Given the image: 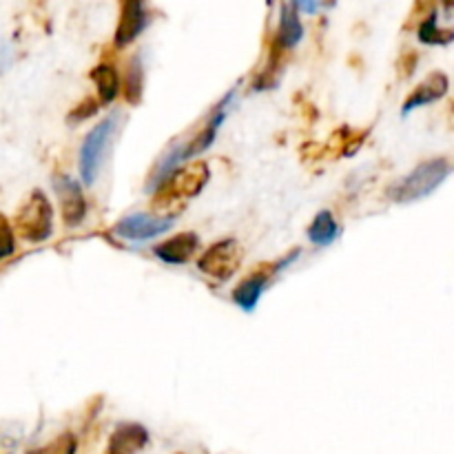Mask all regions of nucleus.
Listing matches in <instances>:
<instances>
[{
	"label": "nucleus",
	"instance_id": "nucleus-6",
	"mask_svg": "<svg viewBox=\"0 0 454 454\" xmlns=\"http://www.w3.org/2000/svg\"><path fill=\"white\" fill-rule=\"evenodd\" d=\"M173 226V217H160V215H149V213H133L127 215L124 220H120L114 226V233L118 238L129 239V242H146V239H153L158 235L167 233Z\"/></svg>",
	"mask_w": 454,
	"mask_h": 454
},
{
	"label": "nucleus",
	"instance_id": "nucleus-15",
	"mask_svg": "<svg viewBox=\"0 0 454 454\" xmlns=\"http://www.w3.org/2000/svg\"><path fill=\"white\" fill-rule=\"evenodd\" d=\"M91 78L96 82L98 93H100V102L102 105H109L118 98L120 93V78L118 71L114 69L111 65H98L96 69L91 71Z\"/></svg>",
	"mask_w": 454,
	"mask_h": 454
},
{
	"label": "nucleus",
	"instance_id": "nucleus-2",
	"mask_svg": "<svg viewBox=\"0 0 454 454\" xmlns=\"http://www.w3.org/2000/svg\"><path fill=\"white\" fill-rule=\"evenodd\" d=\"M211 171L204 160H195L191 164H182L158 191H155L153 207L158 208H180L186 200H193L207 186Z\"/></svg>",
	"mask_w": 454,
	"mask_h": 454
},
{
	"label": "nucleus",
	"instance_id": "nucleus-4",
	"mask_svg": "<svg viewBox=\"0 0 454 454\" xmlns=\"http://www.w3.org/2000/svg\"><path fill=\"white\" fill-rule=\"evenodd\" d=\"M16 231L27 242H44L53 233V208L43 191H34L16 213Z\"/></svg>",
	"mask_w": 454,
	"mask_h": 454
},
{
	"label": "nucleus",
	"instance_id": "nucleus-21",
	"mask_svg": "<svg viewBox=\"0 0 454 454\" xmlns=\"http://www.w3.org/2000/svg\"><path fill=\"white\" fill-rule=\"evenodd\" d=\"M98 111V100H93V98H87V100L82 102V105L78 106V109L74 111V114H71V122H80V120H87V118H91L93 114H96Z\"/></svg>",
	"mask_w": 454,
	"mask_h": 454
},
{
	"label": "nucleus",
	"instance_id": "nucleus-7",
	"mask_svg": "<svg viewBox=\"0 0 454 454\" xmlns=\"http://www.w3.org/2000/svg\"><path fill=\"white\" fill-rule=\"evenodd\" d=\"M53 191L62 208V220L69 226H78L87 215V200H84L82 186L69 176L53 177Z\"/></svg>",
	"mask_w": 454,
	"mask_h": 454
},
{
	"label": "nucleus",
	"instance_id": "nucleus-12",
	"mask_svg": "<svg viewBox=\"0 0 454 454\" xmlns=\"http://www.w3.org/2000/svg\"><path fill=\"white\" fill-rule=\"evenodd\" d=\"M200 247V239L195 233H180L176 238L167 239V242L158 244L153 248L155 257L164 262V264H173V266H180L186 264V262L193 257V253L198 251Z\"/></svg>",
	"mask_w": 454,
	"mask_h": 454
},
{
	"label": "nucleus",
	"instance_id": "nucleus-8",
	"mask_svg": "<svg viewBox=\"0 0 454 454\" xmlns=\"http://www.w3.org/2000/svg\"><path fill=\"white\" fill-rule=\"evenodd\" d=\"M149 13H146V7L137 0H129V3L122 4L120 9V20L118 29H115V47H127L131 44L142 31L149 25Z\"/></svg>",
	"mask_w": 454,
	"mask_h": 454
},
{
	"label": "nucleus",
	"instance_id": "nucleus-18",
	"mask_svg": "<svg viewBox=\"0 0 454 454\" xmlns=\"http://www.w3.org/2000/svg\"><path fill=\"white\" fill-rule=\"evenodd\" d=\"M142 84H145V71H142V60L136 56L131 60V65H129L127 74V100L131 102V105L140 102Z\"/></svg>",
	"mask_w": 454,
	"mask_h": 454
},
{
	"label": "nucleus",
	"instance_id": "nucleus-19",
	"mask_svg": "<svg viewBox=\"0 0 454 454\" xmlns=\"http://www.w3.org/2000/svg\"><path fill=\"white\" fill-rule=\"evenodd\" d=\"M16 251V239H13V229L7 217L0 215V260L9 257Z\"/></svg>",
	"mask_w": 454,
	"mask_h": 454
},
{
	"label": "nucleus",
	"instance_id": "nucleus-1",
	"mask_svg": "<svg viewBox=\"0 0 454 454\" xmlns=\"http://www.w3.org/2000/svg\"><path fill=\"white\" fill-rule=\"evenodd\" d=\"M450 171L452 167L446 158L426 160L419 167L412 168L406 177H402V180L390 186L388 198L399 204H411L417 202V200L428 198L430 193H434L446 182Z\"/></svg>",
	"mask_w": 454,
	"mask_h": 454
},
{
	"label": "nucleus",
	"instance_id": "nucleus-20",
	"mask_svg": "<svg viewBox=\"0 0 454 454\" xmlns=\"http://www.w3.org/2000/svg\"><path fill=\"white\" fill-rule=\"evenodd\" d=\"M20 442V434H13L12 430L0 428V454H13Z\"/></svg>",
	"mask_w": 454,
	"mask_h": 454
},
{
	"label": "nucleus",
	"instance_id": "nucleus-5",
	"mask_svg": "<svg viewBox=\"0 0 454 454\" xmlns=\"http://www.w3.org/2000/svg\"><path fill=\"white\" fill-rule=\"evenodd\" d=\"M244 262V248L238 239H222L213 244L198 262V269L217 282H229Z\"/></svg>",
	"mask_w": 454,
	"mask_h": 454
},
{
	"label": "nucleus",
	"instance_id": "nucleus-3",
	"mask_svg": "<svg viewBox=\"0 0 454 454\" xmlns=\"http://www.w3.org/2000/svg\"><path fill=\"white\" fill-rule=\"evenodd\" d=\"M115 129H118V111L106 115L100 124L91 129L84 137L82 146H80V177L87 186H93L100 173L102 162H105V153L111 145Z\"/></svg>",
	"mask_w": 454,
	"mask_h": 454
},
{
	"label": "nucleus",
	"instance_id": "nucleus-16",
	"mask_svg": "<svg viewBox=\"0 0 454 454\" xmlns=\"http://www.w3.org/2000/svg\"><path fill=\"white\" fill-rule=\"evenodd\" d=\"M419 40L426 44H448L454 40V31L439 29L437 13H430L419 25Z\"/></svg>",
	"mask_w": 454,
	"mask_h": 454
},
{
	"label": "nucleus",
	"instance_id": "nucleus-13",
	"mask_svg": "<svg viewBox=\"0 0 454 454\" xmlns=\"http://www.w3.org/2000/svg\"><path fill=\"white\" fill-rule=\"evenodd\" d=\"M301 38H304V27H301L300 13H297L295 3L282 4V13H279L278 47L279 49H293L300 44Z\"/></svg>",
	"mask_w": 454,
	"mask_h": 454
},
{
	"label": "nucleus",
	"instance_id": "nucleus-10",
	"mask_svg": "<svg viewBox=\"0 0 454 454\" xmlns=\"http://www.w3.org/2000/svg\"><path fill=\"white\" fill-rule=\"evenodd\" d=\"M448 87H450V80H448V75L442 74V71H434V74H430L424 82L417 84V87L412 89V93L408 96V100L403 102L402 114L408 115L411 111L419 109V106L433 105V102L442 100V98L448 93Z\"/></svg>",
	"mask_w": 454,
	"mask_h": 454
},
{
	"label": "nucleus",
	"instance_id": "nucleus-14",
	"mask_svg": "<svg viewBox=\"0 0 454 454\" xmlns=\"http://www.w3.org/2000/svg\"><path fill=\"white\" fill-rule=\"evenodd\" d=\"M340 238V224L331 211H319L309 226V239L315 247H331Z\"/></svg>",
	"mask_w": 454,
	"mask_h": 454
},
{
	"label": "nucleus",
	"instance_id": "nucleus-9",
	"mask_svg": "<svg viewBox=\"0 0 454 454\" xmlns=\"http://www.w3.org/2000/svg\"><path fill=\"white\" fill-rule=\"evenodd\" d=\"M278 275V270L269 269V266H264V269L255 270V273L248 275L247 279H244L242 284H238V288L233 291V301L239 306L242 310H247V313H253V310L257 309V304H260V297L262 293L269 288L270 279Z\"/></svg>",
	"mask_w": 454,
	"mask_h": 454
},
{
	"label": "nucleus",
	"instance_id": "nucleus-11",
	"mask_svg": "<svg viewBox=\"0 0 454 454\" xmlns=\"http://www.w3.org/2000/svg\"><path fill=\"white\" fill-rule=\"evenodd\" d=\"M149 443V430L140 424H120L109 439L106 454H137Z\"/></svg>",
	"mask_w": 454,
	"mask_h": 454
},
{
	"label": "nucleus",
	"instance_id": "nucleus-17",
	"mask_svg": "<svg viewBox=\"0 0 454 454\" xmlns=\"http://www.w3.org/2000/svg\"><path fill=\"white\" fill-rule=\"evenodd\" d=\"M75 450H78V439L71 433H62L53 442L40 448H31L27 454H75Z\"/></svg>",
	"mask_w": 454,
	"mask_h": 454
}]
</instances>
